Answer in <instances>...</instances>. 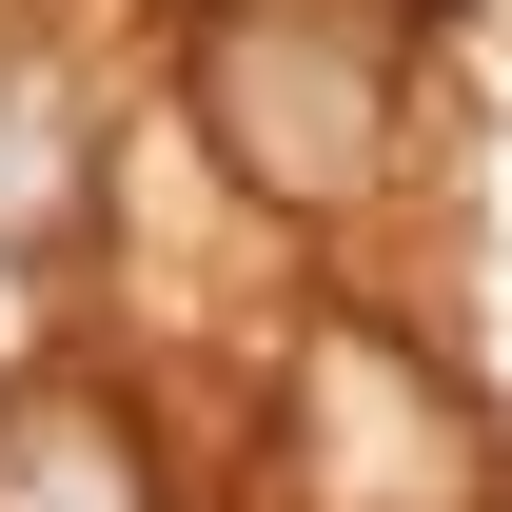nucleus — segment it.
Listing matches in <instances>:
<instances>
[{"label": "nucleus", "instance_id": "1", "mask_svg": "<svg viewBox=\"0 0 512 512\" xmlns=\"http://www.w3.org/2000/svg\"><path fill=\"white\" fill-rule=\"evenodd\" d=\"M276 493L296 512H493V414L375 316L296 335V394H276Z\"/></svg>", "mask_w": 512, "mask_h": 512}, {"label": "nucleus", "instance_id": "2", "mask_svg": "<svg viewBox=\"0 0 512 512\" xmlns=\"http://www.w3.org/2000/svg\"><path fill=\"white\" fill-rule=\"evenodd\" d=\"M197 138L256 197H375L394 178V60L335 0H217L197 20Z\"/></svg>", "mask_w": 512, "mask_h": 512}, {"label": "nucleus", "instance_id": "4", "mask_svg": "<svg viewBox=\"0 0 512 512\" xmlns=\"http://www.w3.org/2000/svg\"><path fill=\"white\" fill-rule=\"evenodd\" d=\"M60 217H79V99L0 60V237H60Z\"/></svg>", "mask_w": 512, "mask_h": 512}, {"label": "nucleus", "instance_id": "3", "mask_svg": "<svg viewBox=\"0 0 512 512\" xmlns=\"http://www.w3.org/2000/svg\"><path fill=\"white\" fill-rule=\"evenodd\" d=\"M0 512H138V434L119 414H20L0 434Z\"/></svg>", "mask_w": 512, "mask_h": 512}, {"label": "nucleus", "instance_id": "5", "mask_svg": "<svg viewBox=\"0 0 512 512\" xmlns=\"http://www.w3.org/2000/svg\"><path fill=\"white\" fill-rule=\"evenodd\" d=\"M40 355V276H20V237H0V375Z\"/></svg>", "mask_w": 512, "mask_h": 512}]
</instances>
